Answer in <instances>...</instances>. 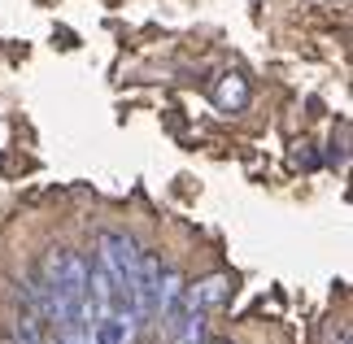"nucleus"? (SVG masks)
<instances>
[{
	"label": "nucleus",
	"mask_w": 353,
	"mask_h": 344,
	"mask_svg": "<svg viewBox=\"0 0 353 344\" xmlns=\"http://www.w3.org/2000/svg\"><path fill=\"white\" fill-rule=\"evenodd\" d=\"M232 296V279L227 274H205L201 283H188L183 287V305H192V310H214V305H223V301Z\"/></svg>",
	"instance_id": "nucleus-3"
},
{
	"label": "nucleus",
	"mask_w": 353,
	"mask_h": 344,
	"mask_svg": "<svg viewBox=\"0 0 353 344\" xmlns=\"http://www.w3.org/2000/svg\"><path fill=\"white\" fill-rule=\"evenodd\" d=\"M161 257L140 249L135 257V274H131V318L135 323H153V301H157V283H161Z\"/></svg>",
	"instance_id": "nucleus-2"
},
{
	"label": "nucleus",
	"mask_w": 353,
	"mask_h": 344,
	"mask_svg": "<svg viewBox=\"0 0 353 344\" xmlns=\"http://www.w3.org/2000/svg\"><path fill=\"white\" fill-rule=\"evenodd\" d=\"M214 109H219V114H240V109L244 105H249V79H244V74H219V83H214Z\"/></svg>",
	"instance_id": "nucleus-4"
},
{
	"label": "nucleus",
	"mask_w": 353,
	"mask_h": 344,
	"mask_svg": "<svg viewBox=\"0 0 353 344\" xmlns=\"http://www.w3.org/2000/svg\"><path fill=\"white\" fill-rule=\"evenodd\" d=\"M296 161H301L305 170H314V166H319V157H314V153H296Z\"/></svg>",
	"instance_id": "nucleus-7"
},
{
	"label": "nucleus",
	"mask_w": 353,
	"mask_h": 344,
	"mask_svg": "<svg viewBox=\"0 0 353 344\" xmlns=\"http://www.w3.org/2000/svg\"><path fill=\"white\" fill-rule=\"evenodd\" d=\"M135 257H140V244H135L127 231H101L97 236V261L114 274V283L131 296V274H135ZM135 323V318H131Z\"/></svg>",
	"instance_id": "nucleus-1"
},
{
	"label": "nucleus",
	"mask_w": 353,
	"mask_h": 344,
	"mask_svg": "<svg viewBox=\"0 0 353 344\" xmlns=\"http://www.w3.org/2000/svg\"><path fill=\"white\" fill-rule=\"evenodd\" d=\"M341 344H349V332H345V336H341Z\"/></svg>",
	"instance_id": "nucleus-9"
},
{
	"label": "nucleus",
	"mask_w": 353,
	"mask_h": 344,
	"mask_svg": "<svg viewBox=\"0 0 353 344\" xmlns=\"http://www.w3.org/2000/svg\"><path fill=\"white\" fill-rule=\"evenodd\" d=\"M210 344H232V340H210Z\"/></svg>",
	"instance_id": "nucleus-8"
},
{
	"label": "nucleus",
	"mask_w": 353,
	"mask_h": 344,
	"mask_svg": "<svg viewBox=\"0 0 353 344\" xmlns=\"http://www.w3.org/2000/svg\"><path fill=\"white\" fill-rule=\"evenodd\" d=\"M135 332L131 314H101L92 318V344H127Z\"/></svg>",
	"instance_id": "nucleus-5"
},
{
	"label": "nucleus",
	"mask_w": 353,
	"mask_h": 344,
	"mask_svg": "<svg viewBox=\"0 0 353 344\" xmlns=\"http://www.w3.org/2000/svg\"><path fill=\"white\" fill-rule=\"evenodd\" d=\"M44 332H48L44 318H39V314L22 301L18 318H13V344H44Z\"/></svg>",
	"instance_id": "nucleus-6"
}]
</instances>
